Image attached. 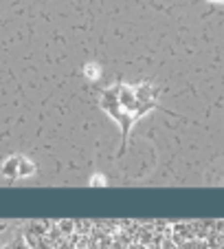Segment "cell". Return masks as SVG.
<instances>
[{"label":"cell","instance_id":"cell-1","mask_svg":"<svg viewBox=\"0 0 224 249\" xmlns=\"http://www.w3.org/2000/svg\"><path fill=\"white\" fill-rule=\"evenodd\" d=\"M101 106L123 126V141H126L132 122L154 106V93L149 90V86L117 84L103 93Z\"/></svg>","mask_w":224,"mask_h":249},{"label":"cell","instance_id":"cell-2","mask_svg":"<svg viewBox=\"0 0 224 249\" xmlns=\"http://www.w3.org/2000/svg\"><path fill=\"white\" fill-rule=\"evenodd\" d=\"M147 249H224V225H215L213 230H147Z\"/></svg>","mask_w":224,"mask_h":249},{"label":"cell","instance_id":"cell-3","mask_svg":"<svg viewBox=\"0 0 224 249\" xmlns=\"http://www.w3.org/2000/svg\"><path fill=\"white\" fill-rule=\"evenodd\" d=\"M211 2H224V0H211Z\"/></svg>","mask_w":224,"mask_h":249}]
</instances>
